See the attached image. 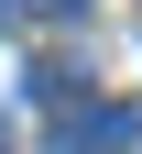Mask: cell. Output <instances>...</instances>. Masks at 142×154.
<instances>
[{
	"instance_id": "1",
	"label": "cell",
	"mask_w": 142,
	"mask_h": 154,
	"mask_svg": "<svg viewBox=\"0 0 142 154\" xmlns=\"http://www.w3.org/2000/svg\"><path fill=\"white\" fill-rule=\"evenodd\" d=\"M120 143H142V110H120V99L66 110V154H120Z\"/></svg>"
},
{
	"instance_id": "2",
	"label": "cell",
	"mask_w": 142,
	"mask_h": 154,
	"mask_svg": "<svg viewBox=\"0 0 142 154\" xmlns=\"http://www.w3.org/2000/svg\"><path fill=\"white\" fill-rule=\"evenodd\" d=\"M0 154H11V121H0Z\"/></svg>"
}]
</instances>
